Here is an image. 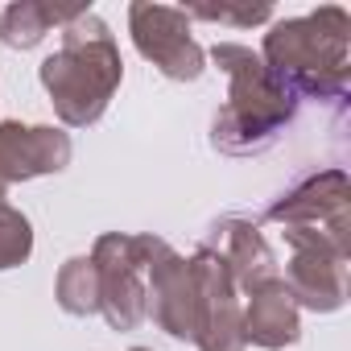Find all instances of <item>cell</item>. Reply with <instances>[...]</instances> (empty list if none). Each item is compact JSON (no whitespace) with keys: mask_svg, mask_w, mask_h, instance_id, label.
<instances>
[{"mask_svg":"<svg viewBox=\"0 0 351 351\" xmlns=\"http://www.w3.org/2000/svg\"><path fill=\"white\" fill-rule=\"evenodd\" d=\"M38 79L54 104V116L66 128L95 124L124 79V58L108 21L87 9L83 17L62 25V46L38 66Z\"/></svg>","mask_w":351,"mask_h":351,"instance_id":"cell-2","label":"cell"},{"mask_svg":"<svg viewBox=\"0 0 351 351\" xmlns=\"http://www.w3.org/2000/svg\"><path fill=\"white\" fill-rule=\"evenodd\" d=\"M128 34L145 62H153L173 83H195L207 71V50L191 34V17L173 5L132 0L128 5Z\"/></svg>","mask_w":351,"mask_h":351,"instance_id":"cell-6","label":"cell"},{"mask_svg":"<svg viewBox=\"0 0 351 351\" xmlns=\"http://www.w3.org/2000/svg\"><path fill=\"white\" fill-rule=\"evenodd\" d=\"M256 54L293 99L339 104L351 87V17L339 5H322L306 17L273 21Z\"/></svg>","mask_w":351,"mask_h":351,"instance_id":"cell-1","label":"cell"},{"mask_svg":"<svg viewBox=\"0 0 351 351\" xmlns=\"http://www.w3.org/2000/svg\"><path fill=\"white\" fill-rule=\"evenodd\" d=\"M54 298L71 318H91L99 314V269L91 256H71L62 261L54 277Z\"/></svg>","mask_w":351,"mask_h":351,"instance_id":"cell-14","label":"cell"},{"mask_svg":"<svg viewBox=\"0 0 351 351\" xmlns=\"http://www.w3.org/2000/svg\"><path fill=\"white\" fill-rule=\"evenodd\" d=\"M145 289H149V314H153V322L169 339L195 343V335H199V293H195L191 256L173 252L157 236L153 256L145 265Z\"/></svg>","mask_w":351,"mask_h":351,"instance_id":"cell-8","label":"cell"},{"mask_svg":"<svg viewBox=\"0 0 351 351\" xmlns=\"http://www.w3.org/2000/svg\"><path fill=\"white\" fill-rule=\"evenodd\" d=\"M302 339V310L293 306L281 277L265 281L244 298V343L261 351H285Z\"/></svg>","mask_w":351,"mask_h":351,"instance_id":"cell-12","label":"cell"},{"mask_svg":"<svg viewBox=\"0 0 351 351\" xmlns=\"http://www.w3.org/2000/svg\"><path fill=\"white\" fill-rule=\"evenodd\" d=\"M195 293H199V351H244V298L228 273V265L211 248H195L191 256Z\"/></svg>","mask_w":351,"mask_h":351,"instance_id":"cell-7","label":"cell"},{"mask_svg":"<svg viewBox=\"0 0 351 351\" xmlns=\"http://www.w3.org/2000/svg\"><path fill=\"white\" fill-rule=\"evenodd\" d=\"M87 5H50V0H13L0 13V46L9 50H34L46 42L50 29L71 25L75 17H83Z\"/></svg>","mask_w":351,"mask_h":351,"instance_id":"cell-13","label":"cell"},{"mask_svg":"<svg viewBox=\"0 0 351 351\" xmlns=\"http://www.w3.org/2000/svg\"><path fill=\"white\" fill-rule=\"evenodd\" d=\"M34 256V223L13 203H0V273Z\"/></svg>","mask_w":351,"mask_h":351,"instance_id":"cell-15","label":"cell"},{"mask_svg":"<svg viewBox=\"0 0 351 351\" xmlns=\"http://www.w3.org/2000/svg\"><path fill=\"white\" fill-rule=\"evenodd\" d=\"M351 207V182L343 169H318L298 186H289L281 199L269 203L265 219L281 228H322V232H351L347 223Z\"/></svg>","mask_w":351,"mask_h":351,"instance_id":"cell-10","label":"cell"},{"mask_svg":"<svg viewBox=\"0 0 351 351\" xmlns=\"http://www.w3.org/2000/svg\"><path fill=\"white\" fill-rule=\"evenodd\" d=\"M157 236L141 232H104L91 244V261L99 269V314L112 330H136L149 318V289H145V265L153 256Z\"/></svg>","mask_w":351,"mask_h":351,"instance_id":"cell-5","label":"cell"},{"mask_svg":"<svg viewBox=\"0 0 351 351\" xmlns=\"http://www.w3.org/2000/svg\"><path fill=\"white\" fill-rule=\"evenodd\" d=\"M75 157L71 132L54 124H21L5 120L0 124V191L9 195V186L46 178V173H62Z\"/></svg>","mask_w":351,"mask_h":351,"instance_id":"cell-9","label":"cell"},{"mask_svg":"<svg viewBox=\"0 0 351 351\" xmlns=\"http://www.w3.org/2000/svg\"><path fill=\"white\" fill-rule=\"evenodd\" d=\"M182 13L191 21H219V25H236V29H252L273 21L269 5H182Z\"/></svg>","mask_w":351,"mask_h":351,"instance_id":"cell-16","label":"cell"},{"mask_svg":"<svg viewBox=\"0 0 351 351\" xmlns=\"http://www.w3.org/2000/svg\"><path fill=\"white\" fill-rule=\"evenodd\" d=\"M289 265L285 289L298 310L335 314L347 302V261H351V232H322V228H285Z\"/></svg>","mask_w":351,"mask_h":351,"instance_id":"cell-4","label":"cell"},{"mask_svg":"<svg viewBox=\"0 0 351 351\" xmlns=\"http://www.w3.org/2000/svg\"><path fill=\"white\" fill-rule=\"evenodd\" d=\"M203 248H211V252L228 265V273H232L240 298H248V293L261 289L265 281L281 277V273H277V252L269 248V240L261 236V228H256L252 219L228 215V219L211 223Z\"/></svg>","mask_w":351,"mask_h":351,"instance_id":"cell-11","label":"cell"},{"mask_svg":"<svg viewBox=\"0 0 351 351\" xmlns=\"http://www.w3.org/2000/svg\"><path fill=\"white\" fill-rule=\"evenodd\" d=\"M132 351H149V347H132Z\"/></svg>","mask_w":351,"mask_h":351,"instance_id":"cell-17","label":"cell"},{"mask_svg":"<svg viewBox=\"0 0 351 351\" xmlns=\"http://www.w3.org/2000/svg\"><path fill=\"white\" fill-rule=\"evenodd\" d=\"M207 58L228 75V99L211 120V145L228 157L265 153L293 120L298 99L269 75L261 54L244 42H215Z\"/></svg>","mask_w":351,"mask_h":351,"instance_id":"cell-3","label":"cell"}]
</instances>
